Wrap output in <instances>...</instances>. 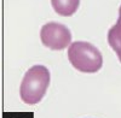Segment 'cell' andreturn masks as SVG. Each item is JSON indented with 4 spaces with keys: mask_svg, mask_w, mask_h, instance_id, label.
I'll return each instance as SVG.
<instances>
[{
    "mask_svg": "<svg viewBox=\"0 0 121 118\" xmlns=\"http://www.w3.org/2000/svg\"><path fill=\"white\" fill-rule=\"evenodd\" d=\"M117 55V58H119V60H120V63H121V53H119V54H116Z\"/></svg>",
    "mask_w": 121,
    "mask_h": 118,
    "instance_id": "cell-6",
    "label": "cell"
},
{
    "mask_svg": "<svg viewBox=\"0 0 121 118\" xmlns=\"http://www.w3.org/2000/svg\"><path fill=\"white\" fill-rule=\"evenodd\" d=\"M40 39L44 46L52 51H60L69 46L72 41L70 30L63 24L50 22L43 25L40 30Z\"/></svg>",
    "mask_w": 121,
    "mask_h": 118,
    "instance_id": "cell-3",
    "label": "cell"
},
{
    "mask_svg": "<svg viewBox=\"0 0 121 118\" xmlns=\"http://www.w3.org/2000/svg\"><path fill=\"white\" fill-rule=\"evenodd\" d=\"M108 43L116 54L121 53V6L119 8V18L108 31Z\"/></svg>",
    "mask_w": 121,
    "mask_h": 118,
    "instance_id": "cell-5",
    "label": "cell"
},
{
    "mask_svg": "<svg viewBox=\"0 0 121 118\" xmlns=\"http://www.w3.org/2000/svg\"><path fill=\"white\" fill-rule=\"evenodd\" d=\"M50 84V71L44 65H34L26 72L21 87L19 95L23 102L34 105L43 100Z\"/></svg>",
    "mask_w": 121,
    "mask_h": 118,
    "instance_id": "cell-1",
    "label": "cell"
},
{
    "mask_svg": "<svg viewBox=\"0 0 121 118\" xmlns=\"http://www.w3.org/2000/svg\"><path fill=\"white\" fill-rule=\"evenodd\" d=\"M68 59L76 70L93 74L97 72L103 65L102 53L86 41H75L68 48Z\"/></svg>",
    "mask_w": 121,
    "mask_h": 118,
    "instance_id": "cell-2",
    "label": "cell"
},
{
    "mask_svg": "<svg viewBox=\"0 0 121 118\" xmlns=\"http://www.w3.org/2000/svg\"><path fill=\"white\" fill-rule=\"evenodd\" d=\"M51 5L59 16L68 17L76 12L80 0H51Z\"/></svg>",
    "mask_w": 121,
    "mask_h": 118,
    "instance_id": "cell-4",
    "label": "cell"
}]
</instances>
